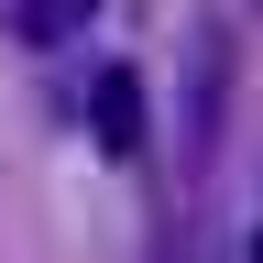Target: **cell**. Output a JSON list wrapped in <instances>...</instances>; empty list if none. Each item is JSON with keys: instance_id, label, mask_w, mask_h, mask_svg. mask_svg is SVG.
Wrapping results in <instances>:
<instances>
[{"instance_id": "1", "label": "cell", "mask_w": 263, "mask_h": 263, "mask_svg": "<svg viewBox=\"0 0 263 263\" xmlns=\"http://www.w3.org/2000/svg\"><path fill=\"white\" fill-rule=\"evenodd\" d=\"M88 132H99V154H143V88H132V66H110V77L88 88Z\"/></svg>"}, {"instance_id": "2", "label": "cell", "mask_w": 263, "mask_h": 263, "mask_svg": "<svg viewBox=\"0 0 263 263\" xmlns=\"http://www.w3.org/2000/svg\"><path fill=\"white\" fill-rule=\"evenodd\" d=\"M99 0H11V22H22V44H77Z\"/></svg>"}, {"instance_id": "3", "label": "cell", "mask_w": 263, "mask_h": 263, "mask_svg": "<svg viewBox=\"0 0 263 263\" xmlns=\"http://www.w3.org/2000/svg\"><path fill=\"white\" fill-rule=\"evenodd\" d=\"M252 263H263V230H252Z\"/></svg>"}]
</instances>
